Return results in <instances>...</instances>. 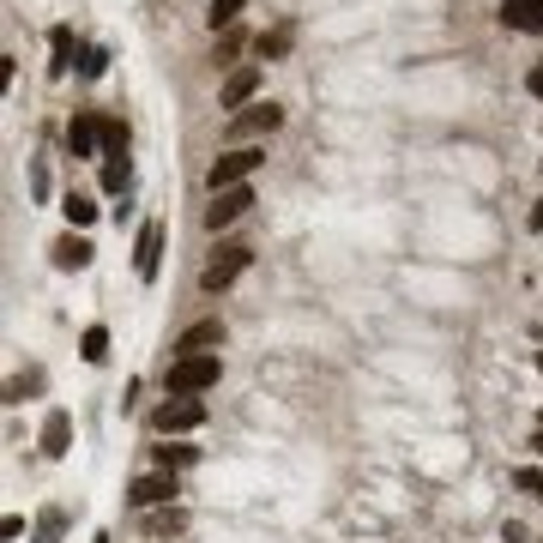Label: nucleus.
I'll use <instances>...</instances> for the list:
<instances>
[{
	"label": "nucleus",
	"instance_id": "f03ea898",
	"mask_svg": "<svg viewBox=\"0 0 543 543\" xmlns=\"http://www.w3.org/2000/svg\"><path fill=\"white\" fill-rule=\"evenodd\" d=\"M266 163V145H230V151H218L212 157V169H206V194H224V188H248V175Z\"/></svg>",
	"mask_w": 543,
	"mask_h": 543
},
{
	"label": "nucleus",
	"instance_id": "a878e982",
	"mask_svg": "<svg viewBox=\"0 0 543 543\" xmlns=\"http://www.w3.org/2000/svg\"><path fill=\"white\" fill-rule=\"evenodd\" d=\"M531 453H537V459H543V429H537V435H531Z\"/></svg>",
	"mask_w": 543,
	"mask_h": 543
},
{
	"label": "nucleus",
	"instance_id": "6ab92c4d",
	"mask_svg": "<svg viewBox=\"0 0 543 543\" xmlns=\"http://www.w3.org/2000/svg\"><path fill=\"white\" fill-rule=\"evenodd\" d=\"M127 181H133V163L127 157H103V194H121Z\"/></svg>",
	"mask_w": 543,
	"mask_h": 543
},
{
	"label": "nucleus",
	"instance_id": "bb28decb",
	"mask_svg": "<svg viewBox=\"0 0 543 543\" xmlns=\"http://www.w3.org/2000/svg\"><path fill=\"white\" fill-rule=\"evenodd\" d=\"M537 369H543V356H537Z\"/></svg>",
	"mask_w": 543,
	"mask_h": 543
},
{
	"label": "nucleus",
	"instance_id": "5701e85b",
	"mask_svg": "<svg viewBox=\"0 0 543 543\" xmlns=\"http://www.w3.org/2000/svg\"><path fill=\"white\" fill-rule=\"evenodd\" d=\"M103 145L109 157H127V121H103Z\"/></svg>",
	"mask_w": 543,
	"mask_h": 543
},
{
	"label": "nucleus",
	"instance_id": "6e6552de",
	"mask_svg": "<svg viewBox=\"0 0 543 543\" xmlns=\"http://www.w3.org/2000/svg\"><path fill=\"white\" fill-rule=\"evenodd\" d=\"M284 127V109L278 103H248L236 121H230V139H266V133H278Z\"/></svg>",
	"mask_w": 543,
	"mask_h": 543
},
{
	"label": "nucleus",
	"instance_id": "4be33fe9",
	"mask_svg": "<svg viewBox=\"0 0 543 543\" xmlns=\"http://www.w3.org/2000/svg\"><path fill=\"white\" fill-rule=\"evenodd\" d=\"M61 212H67V224H79V230H85V224L97 218V206H91L85 194H67V206H61Z\"/></svg>",
	"mask_w": 543,
	"mask_h": 543
},
{
	"label": "nucleus",
	"instance_id": "412c9836",
	"mask_svg": "<svg viewBox=\"0 0 543 543\" xmlns=\"http://www.w3.org/2000/svg\"><path fill=\"white\" fill-rule=\"evenodd\" d=\"M67 67H73V31H67V25H61V31H55V67H49V73H55V79H61V73H67Z\"/></svg>",
	"mask_w": 543,
	"mask_h": 543
},
{
	"label": "nucleus",
	"instance_id": "dca6fc26",
	"mask_svg": "<svg viewBox=\"0 0 543 543\" xmlns=\"http://www.w3.org/2000/svg\"><path fill=\"white\" fill-rule=\"evenodd\" d=\"M175 531H188V513H181V507H151V513H145V537H151V543H163V537H175Z\"/></svg>",
	"mask_w": 543,
	"mask_h": 543
},
{
	"label": "nucleus",
	"instance_id": "423d86ee",
	"mask_svg": "<svg viewBox=\"0 0 543 543\" xmlns=\"http://www.w3.org/2000/svg\"><path fill=\"white\" fill-rule=\"evenodd\" d=\"M224 338H230V326H224L218 314H206V320H194L188 332L175 338V356H212V350H218Z\"/></svg>",
	"mask_w": 543,
	"mask_h": 543
},
{
	"label": "nucleus",
	"instance_id": "2eb2a0df",
	"mask_svg": "<svg viewBox=\"0 0 543 543\" xmlns=\"http://www.w3.org/2000/svg\"><path fill=\"white\" fill-rule=\"evenodd\" d=\"M49 254H55V266H61V272H85V266H91V242H85V236H73V230H67Z\"/></svg>",
	"mask_w": 543,
	"mask_h": 543
},
{
	"label": "nucleus",
	"instance_id": "9b49d317",
	"mask_svg": "<svg viewBox=\"0 0 543 543\" xmlns=\"http://www.w3.org/2000/svg\"><path fill=\"white\" fill-rule=\"evenodd\" d=\"M501 25L507 31H543V0H501Z\"/></svg>",
	"mask_w": 543,
	"mask_h": 543
},
{
	"label": "nucleus",
	"instance_id": "1a4fd4ad",
	"mask_svg": "<svg viewBox=\"0 0 543 543\" xmlns=\"http://www.w3.org/2000/svg\"><path fill=\"white\" fill-rule=\"evenodd\" d=\"M248 206H254V188H224V194H212V206H206V230H212V236L230 230L236 218H248Z\"/></svg>",
	"mask_w": 543,
	"mask_h": 543
},
{
	"label": "nucleus",
	"instance_id": "f3484780",
	"mask_svg": "<svg viewBox=\"0 0 543 543\" xmlns=\"http://www.w3.org/2000/svg\"><path fill=\"white\" fill-rule=\"evenodd\" d=\"M290 43H296V31H290V25H278V31H266V37L254 43V55H260V67H266V61H278V55H290Z\"/></svg>",
	"mask_w": 543,
	"mask_h": 543
},
{
	"label": "nucleus",
	"instance_id": "a211bd4d",
	"mask_svg": "<svg viewBox=\"0 0 543 543\" xmlns=\"http://www.w3.org/2000/svg\"><path fill=\"white\" fill-rule=\"evenodd\" d=\"M242 7H248V0H212V13H206V25H212V37H218V31H236V19H242Z\"/></svg>",
	"mask_w": 543,
	"mask_h": 543
},
{
	"label": "nucleus",
	"instance_id": "f8f14e48",
	"mask_svg": "<svg viewBox=\"0 0 543 543\" xmlns=\"http://www.w3.org/2000/svg\"><path fill=\"white\" fill-rule=\"evenodd\" d=\"M97 139H103V121H97V115H73V121H67V151H73V157H97Z\"/></svg>",
	"mask_w": 543,
	"mask_h": 543
},
{
	"label": "nucleus",
	"instance_id": "b1692460",
	"mask_svg": "<svg viewBox=\"0 0 543 543\" xmlns=\"http://www.w3.org/2000/svg\"><path fill=\"white\" fill-rule=\"evenodd\" d=\"M513 483H519L525 495H543V471H537V465H519V471H513Z\"/></svg>",
	"mask_w": 543,
	"mask_h": 543
},
{
	"label": "nucleus",
	"instance_id": "0eeeda50",
	"mask_svg": "<svg viewBox=\"0 0 543 543\" xmlns=\"http://www.w3.org/2000/svg\"><path fill=\"white\" fill-rule=\"evenodd\" d=\"M260 79H266V67H260V61H248V67H236V73L224 79V91H218V109H236V115H242V109L254 103V91H260Z\"/></svg>",
	"mask_w": 543,
	"mask_h": 543
},
{
	"label": "nucleus",
	"instance_id": "f257e3e1",
	"mask_svg": "<svg viewBox=\"0 0 543 543\" xmlns=\"http://www.w3.org/2000/svg\"><path fill=\"white\" fill-rule=\"evenodd\" d=\"M224 381V356H169V369H163V393L169 399H200Z\"/></svg>",
	"mask_w": 543,
	"mask_h": 543
},
{
	"label": "nucleus",
	"instance_id": "39448f33",
	"mask_svg": "<svg viewBox=\"0 0 543 543\" xmlns=\"http://www.w3.org/2000/svg\"><path fill=\"white\" fill-rule=\"evenodd\" d=\"M206 423V405L200 399H163L157 411H151V429L157 435H194Z\"/></svg>",
	"mask_w": 543,
	"mask_h": 543
},
{
	"label": "nucleus",
	"instance_id": "aec40b11",
	"mask_svg": "<svg viewBox=\"0 0 543 543\" xmlns=\"http://www.w3.org/2000/svg\"><path fill=\"white\" fill-rule=\"evenodd\" d=\"M79 356H85V362H103V356H109V332H103V326H85Z\"/></svg>",
	"mask_w": 543,
	"mask_h": 543
},
{
	"label": "nucleus",
	"instance_id": "393cba45",
	"mask_svg": "<svg viewBox=\"0 0 543 543\" xmlns=\"http://www.w3.org/2000/svg\"><path fill=\"white\" fill-rule=\"evenodd\" d=\"M525 91H531V97H537V103H543V61H537V67H531V73H525Z\"/></svg>",
	"mask_w": 543,
	"mask_h": 543
},
{
	"label": "nucleus",
	"instance_id": "9d476101",
	"mask_svg": "<svg viewBox=\"0 0 543 543\" xmlns=\"http://www.w3.org/2000/svg\"><path fill=\"white\" fill-rule=\"evenodd\" d=\"M157 260H163V224L151 218V224L139 230V254H133V272H139V278L151 284V278H157Z\"/></svg>",
	"mask_w": 543,
	"mask_h": 543
},
{
	"label": "nucleus",
	"instance_id": "7ed1b4c3",
	"mask_svg": "<svg viewBox=\"0 0 543 543\" xmlns=\"http://www.w3.org/2000/svg\"><path fill=\"white\" fill-rule=\"evenodd\" d=\"M248 266H254V248H248V242H218L212 260L200 266V290H206V296H224Z\"/></svg>",
	"mask_w": 543,
	"mask_h": 543
},
{
	"label": "nucleus",
	"instance_id": "4468645a",
	"mask_svg": "<svg viewBox=\"0 0 543 543\" xmlns=\"http://www.w3.org/2000/svg\"><path fill=\"white\" fill-rule=\"evenodd\" d=\"M194 459H200V447L175 441V435H163V447H151V471H181V465H194Z\"/></svg>",
	"mask_w": 543,
	"mask_h": 543
},
{
	"label": "nucleus",
	"instance_id": "ddd939ff",
	"mask_svg": "<svg viewBox=\"0 0 543 543\" xmlns=\"http://www.w3.org/2000/svg\"><path fill=\"white\" fill-rule=\"evenodd\" d=\"M67 447H73V417L55 405V411L43 417V453H49V459H67Z\"/></svg>",
	"mask_w": 543,
	"mask_h": 543
},
{
	"label": "nucleus",
	"instance_id": "20e7f679",
	"mask_svg": "<svg viewBox=\"0 0 543 543\" xmlns=\"http://www.w3.org/2000/svg\"><path fill=\"white\" fill-rule=\"evenodd\" d=\"M175 501H181V477H175V471H145V477L127 483V507H139V513L175 507Z\"/></svg>",
	"mask_w": 543,
	"mask_h": 543
}]
</instances>
